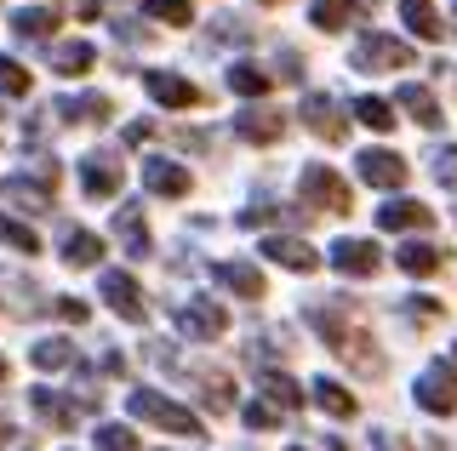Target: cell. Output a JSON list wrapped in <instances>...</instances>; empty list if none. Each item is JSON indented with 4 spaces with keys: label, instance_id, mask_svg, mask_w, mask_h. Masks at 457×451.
<instances>
[{
    "label": "cell",
    "instance_id": "cell-21",
    "mask_svg": "<svg viewBox=\"0 0 457 451\" xmlns=\"http://www.w3.org/2000/svg\"><path fill=\"white\" fill-rule=\"evenodd\" d=\"M12 29H18V40H52L57 12H46V6H23L18 18H12Z\"/></svg>",
    "mask_w": 457,
    "mask_h": 451
},
{
    "label": "cell",
    "instance_id": "cell-19",
    "mask_svg": "<svg viewBox=\"0 0 457 451\" xmlns=\"http://www.w3.org/2000/svg\"><path fill=\"white\" fill-rule=\"evenodd\" d=\"M212 280H223L228 291H240V298H263V275L252 269V263H218Z\"/></svg>",
    "mask_w": 457,
    "mask_h": 451
},
{
    "label": "cell",
    "instance_id": "cell-32",
    "mask_svg": "<svg viewBox=\"0 0 457 451\" xmlns=\"http://www.w3.org/2000/svg\"><path fill=\"white\" fill-rule=\"evenodd\" d=\"M35 406H40V412H46V417L57 422V429H75V417H80V406H69V400H57V394H52V389H35Z\"/></svg>",
    "mask_w": 457,
    "mask_h": 451
},
{
    "label": "cell",
    "instance_id": "cell-37",
    "mask_svg": "<svg viewBox=\"0 0 457 451\" xmlns=\"http://www.w3.org/2000/svg\"><path fill=\"white\" fill-rule=\"evenodd\" d=\"M97 451H137V440H132V429H120V422H104V429H97Z\"/></svg>",
    "mask_w": 457,
    "mask_h": 451
},
{
    "label": "cell",
    "instance_id": "cell-29",
    "mask_svg": "<svg viewBox=\"0 0 457 451\" xmlns=\"http://www.w3.org/2000/svg\"><path fill=\"white\" fill-rule=\"evenodd\" d=\"M354 120L371 126V132H389V126H395V103H383V97H361V103H354Z\"/></svg>",
    "mask_w": 457,
    "mask_h": 451
},
{
    "label": "cell",
    "instance_id": "cell-36",
    "mask_svg": "<svg viewBox=\"0 0 457 451\" xmlns=\"http://www.w3.org/2000/svg\"><path fill=\"white\" fill-rule=\"evenodd\" d=\"M0 194H12V201H23V211H46V206H52V201H46V189H29L23 177H12V183H6Z\"/></svg>",
    "mask_w": 457,
    "mask_h": 451
},
{
    "label": "cell",
    "instance_id": "cell-26",
    "mask_svg": "<svg viewBox=\"0 0 457 451\" xmlns=\"http://www.w3.org/2000/svg\"><path fill=\"white\" fill-rule=\"evenodd\" d=\"M395 263H400L406 275H435V269H440V251H435V246H423V241H411V246H400V251H395Z\"/></svg>",
    "mask_w": 457,
    "mask_h": 451
},
{
    "label": "cell",
    "instance_id": "cell-16",
    "mask_svg": "<svg viewBox=\"0 0 457 451\" xmlns=\"http://www.w3.org/2000/svg\"><path fill=\"white\" fill-rule=\"evenodd\" d=\"M143 183H149L154 194H171V201H178V194H189V172H183V166H171L166 154L143 166Z\"/></svg>",
    "mask_w": 457,
    "mask_h": 451
},
{
    "label": "cell",
    "instance_id": "cell-40",
    "mask_svg": "<svg viewBox=\"0 0 457 451\" xmlns=\"http://www.w3.org/2000/svg\"><path fill=\"white\" fill-rule=\"evenodd\" d=\"M149 132H154V120H137V126H126V144H143Z\"/></svg>",
    "mask_w": 457,
    "mask_h": 451
},
{
    "label": "cell",
    "instance_id": "cell-7",
    "mask_svg": "<svg viewBox=\"0 0 457 451\" xmlns=\"http://www.w3.org/2000/svg\"><path fill=\"white\" fill-rule=\"evenodd\" d=\"M80 183H86L92 201H109V194L120 189V160H114V154H86V160H80Z\"/></svg>",
    "mask_w": 457,
    "mask_h": 451
},
{
    "label": "cell",
    "instance_id": "cell-34",
    "mask_svg": "<svg viewBox=\"0 0 457 451\" xmlns=\"http://www.w3.org/2000/svg\"><path fill=\"white\" fill-rule=\"evenodd\" d=\"M200 400H206L212 412H228V406H235V389H228V377H223V372H212V377H206V389H200Z\"/></svg>",
    "mask_w": 457,
    "mask_h": 451
},
{
    "label": "cell",
    "instance_id": "cell-20",
    "mask_svg": "<svg viewBox=\"0 0 457 451\" xmlns=\"http://www.w3.org/2000/svg\"><path fill=\"white\" fill-rule=\"evenodd\" d=\"M314 400H320V412H326V417H337V422H349V417H354V394L343 389V383H332V377H320V383H314Z\"/></svg>",
    "mask_w": 457,
    "mask_h": 451
},
{
    "label": "cell",
    "instance_id": "cell-31",
    "mask_svg": "<svg viewBox=\"0 0 457 451\" xmlns=\"http://www.w3.org/2000/svg\"><path fill=\"white\" fill-rule=\"evenodd\" d=\"M143 12H149V18H161L166 29H183V23L195 18V12H189V0H143Z\"/></svg>",
    "mask_w": 457,
    "mask_h": 451
},
{
    "label": "cell",
    "instance_id": "cell-2",
    "mask_svg": "<svg viewBox=\"0 0 457 451\" xmlns=\"http://www.w3.org/2000/svg\"><path fill=\"white\" fill-rule=\"evenodd\" d=\"M297 189H303V206H320V211H349L354 206V194H349V183H343L332 166H303V177H297Z\"/></svg>",
    "mask_w": 457,
    "mask_h": 451
},
{
    "label": "cell",
    "instance_id": "cell-15",
    "mask_svg": "<svg viewBox=\"0 0 457 451\" xmlns=\"http://www.w3.org/2000/svg\"><path fill=\"white\" fill-rule=\"evenodd\" d=\"M92 63H97V52L92 46H86V40H57V46H52V69H57V75H92Z\"/></svg>",
    "mask_w": 457,
    "mask_h": 451
},
{
    "label": "cell",
    "instance_id": "cell-10",
    "mask_svg": "<svg viewBox=\"0 0 457 451\" xmlns=\"http://www.w3.org/2000/svg\"><path fill=\"white\" fill-rule=\"evenodd\" d=\"M303 126H309L314 137H326V144L349 137V120L337 115V103H332V97H309V103H303Z\"/></svg>",
    "mask_w": 457,
    "mask_h": 451
},
{
    "label": "cell",
    "instance_id": "cell-4",
    "mask_svg": "<svg viewBox=\"0 0 457 451\" xmlns=\"http://www.w3.org/2000/svg\"><path fill=\"white\" fill-rule=\"evenodd\" d=\"M178 326H183V337H195V343H212V337L228 332V315L212 298H189L178 308Z\"/></svg>",
    "mask_w": 457,
    "mask_h": 451
},
{
    "label": "cell",
    "instance_id": "cell-22",
    "mask_svg": "<svg viewBox=\"0 0 457 451\" xmlns=\"http://www.w3.org/2000/svg\"><path fill=\"white\" fill-rule=\"evenodd\" d=\"M314 23L320 29H349V23H361V0H314Z\"/></svg>",
    "mask_w": 457,
    "mask_h": 451
},
{
    "label": "cell",
    "instance_id": "cell-14",
    "mask_svg": "<svg viewBox=\"0 0 457 451\" xmlns=\"http://www.w3.org/2000/svg\"><path fill=\"white\" fill-rule=\"evenodd\" d=\"M235 132L246 137V144H275L286 132V115H275V109H246V115L235 120Z\"/></svg>",
    "mask_w": 457,
    "mask_h": 451
},
{
    "label": "cell",
    "instance_id": "cell-1",
    "mask_svg": "<svg viewBox=\"0 0 457 451\" xmlns=\"http://www.w3.org/2000/svg\"><path fill=\"white\" fill-rule=\"evenodd\" d=\"M132 417H143V422H154V429H171V434H200V417L195 412H183L178 400H166V394H154V389H132Z\"/></svg>",
    "mask_w": 457,
    "mask_h": 451
},
{
    "label": "cell",
    "instance_id": "cell-35",
    "mask_svg": "<svg viewBox=\"0 0 457 451\" xmlns=\"http://www.w3.org/2000/svg\"><path fill=\"white\" fill-rule=\"evenodd\" d=\"M0 241H6V246H18V251H29V258L40 251L35 229H23V223H12V217H0Z\"/></svg>",
    "mask_w": 457,
    "mask_h": 451
},
{
    "label": "cell",
    "instance_id": "cell-30",
    "mask_svg": "<svg viewBox=\"0 0 457 451\" xmlns=\"http://www.w3.org/2000/svg\"><path fill=\"white\" fill-rule=\"evenodd\" d=\"M228 86H235L240 97H263L269 92V75L257 63H235V69H228Z\"/></svg>",
    "mask_w": 457,
    "mask_h": 451
},
{
    "label": "cell",
    "instance_id": "cell-25",
    "mask_svg": "<svg viewBox=\"0 0 457 451\" xmlns=\"http://www.w3.org/2000/svg\"><path fill=\"white\" fill-rule=\"evenodd\" d=\"M395 97H400V109H411V120H418V126H435L440 120V103H435V92H428V86H400Z\"/></svg>",
    "mask_w": 457,
    "mask_h": 451
},
{
    "label": "cell",
    "instance_id": "cell-18",
    "mask_svg": "<svg viewBox=\"0 0 457 451\" xmlns=\"http://www.w3.org/2000/svg\"><path fill=\"white\" fill-rule=\"evenodd\" d=\"M97 258H104V241H97L92 229H69L63 234V263L69 269H92Z\"/></svg>",
    "mask_w": 457,
    "mask_h": 451
},
{
    "label": "cell",
    "instance_id": "cell-28",
    "mask_svg": "<svg viewBox=\"0 0 457 451\" xmlns=\"http://www.w3.org/2000/svg\"><path fill=\"white\" fill-rule=\"evenodd\" d=\"M257 389H263L275 406H303V389H297L286 372H263V377H257Z\"/></svg>",
    "mask_w": 457,
    "mask_h": 451
},
{
    "label": "cell",
    "instance_id": "cell-24",
    "mask_svg": "<svg viewBox=\"0 0 457 451\" xmlns=\"http://www.w3.org/2000/svg\"><path fill=\"white\" fill-rule=\"evenodd\" d=\"M400 18L411 23V35H418V40H440V12L428 6V0H400Z\"/></svg>",
    "mask_w": 457,
    "mask_h": 451
},
{
    "label": "cell",
    "instance_id": "cell-27",
    "mask_svg": "<svg viewBox=\"0 0 457 451\" xmlns=\"http://www.w3.org/2000/svg\"><path fill=\"white\" fill-rule=\"evenodd\" d=\"M29 360L40 365V372H57V365H75V343H63V337H46V343L29 348Z\"/></svg>",
    "mask_w": 457,
    "mask_h": 451
},
{
    "label": "cell",
    "instance_id": "cell-8",
    "mask_svg": "<svg viewBox=\"0 0 457 451\" xmlns=\"http://www.w3.org/2000/svg\"><path fill=\"white\" fill-rule=\"evenodd\" d=\"M361 177L371 189H400V183H406V160L389 154V149H366L361 154Z\"/></svg>",
    "mask_w": 457,
    "mask_h": 451
},
{
    "label": "cell",
    "instance_id": "cell-13",
    "mask_svg": "<svg viewBox=\"0 0 457 451\" xmlns=\"http://www.w3.org/2000/svg\"><path fill=\"white\" fill-rule=\"evenodd\" d=\"M114 234L126 241L132 258H149L154 241H149V223H143V206H114Z\"/></svg>",
    "mask_w": 457,
    "mask_h": 451
},
{
    "label": "cell",
    "instance_id": "cell-5",
    "mask_svg": "<svg viewBox=\"0 0 457 451\" xmlns=\"http://www.w3.org/2000/svg\"><path fill=\"white\" fill-rule=\"evenodd\" d=\"M104 298H109L114 315L132 320V326H143V320H149V303H143V291H137V280H132V275L104 269Z\"/></svg>",
    "mask_w": 457,
    "mask_h": 451
},
{
    "label": "cell",
    "instance_id": "cell-39",
    "mask_svg": "<svg viewBox=\"0 0 457 451\" xmlns=\"http://www.w3.org/2000/svg\"><path fill=\"white\" fill-rule=\"evenodd\" d=\"M246 429H275V406L252 400V406H246Z\"/></svg>",
    "mask_w": 457,
    "mask_h": 451
},
{
    "label": "cell",
    "instance_id": "cell-43",
    "mask_svg": "<svg viewBox=\"0 0 457 451\" xmlns=\"http://www.w3.org/2000/svg\"><path fill=\"white\" fill-rule=\"evenodd\" d=\"M452 23H457V12H452Z\"/></svg>",
    "mask_w": 457,
    "mask_h": 451
},
{
    "label": "cell",
    "instance_id": "cell-38",
    "mask_svg": "<svg viewBox=\"0 0 457 451\" xmlns=\"http://www.w3.org/2000/svg\"><path fill=\"white\" fill-rule=\"evenodd\" d=\"M435 177L457 189V149H440V154H435Z\"/></svg>",
    "mask_w": 457,
    "mask_h": 451
},
{
    "label": "cell",
    "instance_id": "cell-11",
    "mask_svg": "<svg viewBox=\"0 0 457 451\" xmlns=\"http://www.w3.org/2000/svg\"><path fill=\"white\" fill-rule=\"evenodd\" d=\"M263 258H269V263H280V269H297V275H314V269H320V258L309 251V241H286V234L263 241Z\"/></svg>",
    "mask_w": 457,
    "mask_h": 451
},
{
    "label": "cell",
    "instance_id": "cell-9",
    "mask_svg": "<svg viewBox=\"0 0 457 451\" xmlns=\"http://www.w3.org/2000/svg\"><path fill=\"white\" fill-rule=\"evenodd\" d=\"M143 86H149V97L166 103V109H195L200 103V86H189V80H178V75H161V69H149Z\"/></svg>",
    "mask_w": 457,
    "mask_h": 451
},
{
    "label": "cell",
    "instance_id": "cell-41",
    "mask_svg": "<svg viewBox=\"0 0 457 451\" xmlns=\"http://www.w3.org/2000/svg\"><path fill=\"white\" fill-rule=\"evenodd\" d=\"M57 315H69V320L80 326V320H86V303H69V298H63V303H57Z\"/></svg>",
    "mask_w": 457,
    "mask_h": 451
},
{
    "label": "cell",
    "instance_id": "cell-33",
    "mask_svg": "<svg viewBox=\"0 0 457 451\" xmlns=\"http://www.w3.org/2000/svg\"><path fill=\"white\" fill-rule=\"evenodd\" d=\"M0 92H6V97H29V69L12 63L6 52H0Z\"/></svg>",
    "mask_w": 457,
    "mask_h": 451
},
{
    "label": "cell",
    "instance_id": "cell-17",
    "mask_svg": "<svg viewBox=\"0 0 457 451\" xmlns=\"http://www.w3.org/2000/svg\"><path fill=\"white\" fill-rule=\"evenodd\" d=\"M378 223H383V229H428L435 211H428L423 201H389V206L378 211Z\"/></svg>",
    "mask_w": 457,
    "mask_h": 451
},
{
    "label": "cell",
    "instance_id": "cell-42",
    "mask_svg": "<svg viewBox=\"0 0 457 451\" xmlns=\"http://www.w3.org/2000/svg\"><path fill=\"white\" fill-rule=\"evenodd\" d=\"M0 377H6V360H0Z\"/></svg>",
    "mask_w": 457,
    "mask_h": 451
},
{
    "label": "cell",
    "instance_id": "cell-6",
    "mask_svg": "<svg viewBox=\"0 0 457 451\" xmlns=\"http://www.w3.org/2000/svg\"><path fill=\"white\" fill-rule=\"evenodd\" d=\"M418 406L423 412H457V372L452 365H428L418 377Z\"/></svg>",
    "mask_w": 457,
    "mask_h": 451
},
{
    "label": "cell",
    "instance_id": "cell-12",
    "mask_svg": "<svg viewBox=\"0 0 457 451\" xmlns=\"http://www.w3.org/2000/svg\"><path fill=\"white\" fill-rule=\"evenodd\" d=\"M332 263L343 275H378L383 269V251L371 246V241H337L332 246Z\"/></svg>",
    "mask_w": 457,
    "mask_h": 451
},
{
    "label": "cell",
    "instance_id": "cell-23",
    "mask_svg": "<svg viewBox=\"0 0 457 451\" xmlns=\"http://www.w3.org/2000/svg\"><path fill=\"white\" fill-rule=\"evenodd\" d=\"M57 115L63 120H109V97L104 92H86V97H63V103H57Z\"/></svg>",
    "mask_w": 457,
    "mask_h": 451
},
{
    "label": "cell",
    "instance_id": "cell-3",
    "mask_svg": "<svg viewBox=\"0 0 457 451\" xmlns=\"http://www.w3.org/2000/svg\"><path fill=\"white\" fill-rule=\"evenodd\" d=\"M406 63H411V46L395 35H361V46H354V69L361 75H395Z\"/></svg>",
    "mask_w": 457,
    "mask_h": 451
}]
</instances>
